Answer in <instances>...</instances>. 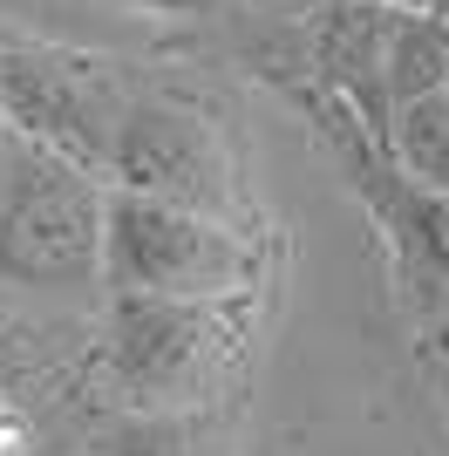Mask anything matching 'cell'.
I'll list each match as a JSON object with an SVG mask.
<instances>
[{
	"mask_svg": "<svg viewBox=\"0 0 449 456\" xmlns=\"http://www.w3.org/2000/svg\"><path fill=\"white\" fill-rule=\"evenodd\" d=\"M265 252L252 225H224L205 211L164 205L143 191L102 198V293H184V300H224L252 293Z\"/></svg>",
	"mask_w": 449,
	"mask_h": 456,
	"instance_id": "obj_4",
	"label": "cell"
},
{
	"mask_svg": "<svg viewBox=\"0 0 449 456\" xmlns=\"http://www.w3.org/2000/svg\"><path fill=\"white\" fill-rule=\"evenodd\" d=\"M252 293L184 300V293H110L102 321V375L123 409H170L191 416L224 388L245 354Z\"/></svg>",
	"mask_w": 449,
	"mask_h": 456,
	"instance_id": "obj_1",
	"label": "cell"
},
{
	"mask_svg": "<svg viewBox=\"0 0 449 456\" xmlns=\"http://www.w3.org/2000/svg\"><path fill=\"white\" fill-rule=\"evenodd\" d=\"M102 184L205 211V218H224V225H252V191L239 177V151H232L224 123L177 89L136 82V95L116 116Z\"/></svg>",
	"mask_w": 449,
	"mask_h": 456,
	"instance_id": "obj_5",
	"label": "cell"
},
{
	"mask_svg": "<svg viewBox=\"0 0 449 456\" xmlns=\"http://www.w3.org/2000/svg\"><path fill=\"white\" fill-rule=\"evenodd\" d=\"M381 151H388L395 171H409L415 184L449 191V82L402 95L381 123Z\"/></svg>",
	"mask_w": 449,
	"mask_h": 456,
	"instance_id": "obj_8",
	"label": "cell"
},
{
	"mask_svg": "<svg viewBox=\"0 0 449 456\" xmlns=\"http://www.w3.org/2000/svg\"><path fill=\"white\" fill-rule=\"evenodd\" d=\"M89 456H198V450H191L184 416H170V409H123L95 436Z\"/></svg>",
	"mask_w": 449,
	"mask_h": 456,
	"instance_id": "obj_9",
	"label": "cell"
},
{
	"mask_svg": "<svg viewBox=\"0 0 449 456\" xmlns=\"http://www.w3.org/2000/svg\"><path fill=\"white\" fill-rule=\"evenodd\" d=\"M422 341H429V362H436L443 395H449V300H436L429 314H422Z\"/></svg>",
	"mask_w": 449,
	"mask_h": 456,
	"instance_id": "obj_10",
	"label": "cell"
},
{
	"mask_svg": "<svg viewBox=\"0 0 449 456\" xmlns=\"http://www.w3.org/2000/svg\"><path fill=\"white\" fill-rule=\"evenodd\" d=\"M130 7H157V14H184V7H198V0H130Z\"/></svg>",
	"mask_w": 449,
	"mask_h": 456,
	"instance_id": "obj_11",
	"label": "cell"
},
{
	"mask_svg": "<svg viewBox=\"0 0 449 456\" xmlns=\"http://www.w3.org/2000/svg\"><path fill=\"white\" fill-rule=\"evenodd\" d=\"M409 7H422V14H436V20L449 28V0H409Z\"/></svg>",
	"mask_w": 449,
	"mask_h": 456,
	"instance_id": "obj_13",
	"label": "cell"
},
{
	"mask_svg": "<svg viewBox=\"0 0 449 456\" xmlns=\"http://www.w3.org/2000/svg\"><path fill=\"white\" fill-rule=\"evenodd\" d=\"M265 76H299L381 136L402 95L449 82V28L409 0H327L293 35V61L265 55Z\"/></svg>",
	"mask_w": 449,
	"mask_h": 456,
	"instance_id": "obj_2",
	"label": "cell"
},
{
	"mask_svg": "<svg viewBox=\"0 0 449 456\" xmlns=\"http://www.w3.org/2000/svg\"><path fill=\"white\" fill-rule=\"evenodd\" d=\"M273 82L306 110L320 143H327L334 164L347 171L355 198L374 211V225L388 239L395 273H402V286L415 293V306L429 314L436 300H449V191H429V184H415L409 171H395L388 151H381V136L361 130V116L347 110V102H334L327 89H314V82H299V76H273Z\"/></svg>",
	"mask_w": 449,
	"mask_h": 456,
	"instance_id": "obj_7",
	"label": "cell"
},
{
	"mask_svg": "<svg viewBox=\"0 0 449 456\" xmlns=\"http://www.w3.org/2000/svg\"><path fill=\"white\" fill-rule=\"evenodd\" d=\"M7 157H14V130L0 123V184H7Z\"/></svg>",
	"mask_w": 449,
	"mask_h": 456,
	"instance_id": "obj_12",
	"label": "cell"
},
{
	"mask_svg": "<svg viewBox=\"0 0 449 456\" xmlns=\"http://www.w3.org/2000/svg\"><path fill=\"white\" fill-rule=\"evenodd\" d=\"M102 198L110 184L61 151L14 136L7 184H0V286L69 300L102 280Z\"/></svg>",
	"mask_w": 449,
	"mask_h": 456,
	"instance_id": "obj_3",
	"label": "cell"
},
{
	"mask_svg": "<svg viewBox=\"0 0 449 456\" xmlns=\"http://www.w3.org/2000/svg\"><path fill=\"white\" fill-rule=\"evenodd\" d=\"M130 95H136L130 61L0 28V123L41 151H61L69 164L102 177L116 116Z\"/></svg>",
	"mask_w": 449,
	"mask_h": 456,
	"instance_id": "obj_6",
	"label": "cell"
}]
</instances>
